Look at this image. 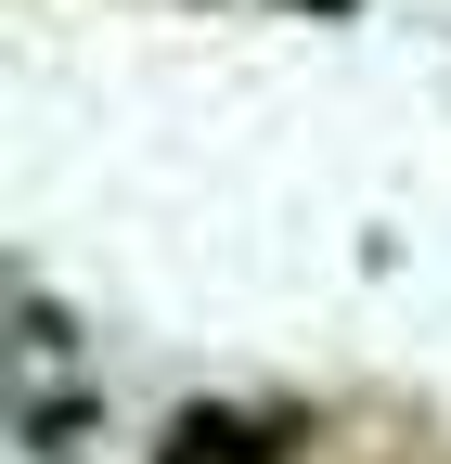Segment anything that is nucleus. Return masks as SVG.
Returning <instances> with one entry per match:
<instances>
[{"label": "nucleus", "instance_id": "nucleus-1", "mask_svg": "<svg viewBox=\"0 0 451 464\" xmlns=\"http://www.w3.org/2000/svg\"><path fill=\"white\" fill-rule=\"evenodd\" d=\"M297 413H258V400H194L181 426L155 439V464H284Z\"/></svg>", "mask_w": 451, "mask_h": 464}]
</instances>
